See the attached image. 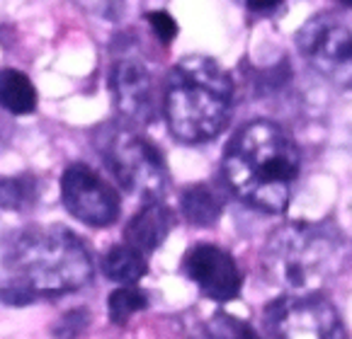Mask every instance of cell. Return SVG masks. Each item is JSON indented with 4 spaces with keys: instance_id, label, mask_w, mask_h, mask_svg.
Returning a JSON list of instances; mask_svg holds the SVG:
<instances>
[{
    "instance_id": "6da1fadb",
    "label": "cell",
    "mask_w": 352,
    "mask_h": 339,
    "mask_svg": "<svg viewBox=\"0 0 352 339\" xmlns=\"http://www.w3.org/2000/svg\"><path fill=\"white\" fill-rule=\"evenodd\" d=\"M299 170V145L289 131L270 119H258L239 129L221 160V175L228 189L265 213H282L289 206Z\"/></svg>"
},
{
    "instance_id": "7a4b0ae2",
    "label": "cell",
    "mask_w": 352,
    "mask_h": 339,
    "mask_svg": "<svg viewBox=\"0 0 352 339\" xmlns=\"http://www.w3.org/2000/svg\"><path fill=\"white\" fill-rule=\"evenodd\" d=\"M3 262L10 281L0 288V301L12 305L73 293L93 279L88 247L63 226H30L20 231L8 245Z\"/></svg>"
},
{
    "instance_id": "3957f363",
    "label": "cell",
    "mask_w": 352,
    "mask_h": 339,
    "mask_svg": "<svg viewBox=\"0 0 352 339\" xmlns=\"http://www.w3.org/2000/svg\"><path fill=\"white\" fill-rule=\"evenodd\" d=\"M233 78L207 56H185L170 68L163 93L168 129L182 143H207L231 121Z\"/></svg>"
},
{
    "instance_id": "277c9868",
    "label": "cell",
    "mask_w": 352,
    "mask_h": 339,
    "mask_svg": "<svg viewBox=\"0 0 352 339\" xmlns=\"http://www.w3.org/2000/svg\"><path fill=\"white\" fill-rule=\"evenodd\" d=\"M342 255V237L333 226L292 221L267 237L263 269L270 281L289 293H309L340 269Z\"/></svg>"
},
{
    "instance_id": "5b68a950",
    "label": "cell",
    "mask_w": 352,
    "mask_h": 339,
    "mask_svg": "<svg viewBox=\"0 0 352 339\" xmlns=\"http://www.w3.org/2000/svg\"><path fill=\"white\" fill-rule=\"evenodd\" d=\"M102 163L126 191L148 201H161L168 187L163 153L126 121L102 124L93 136Z\"/></svg>"
},
{
    "instance_id": "8992f818",
    "label": "cell",
    "mask_w": 352,
    "mask_h": 339,
    "mask_svg": "<svg viewBox=\"0 0 352 339\" xmlns=\"http://www.w3.org/2000/svg\"><path fill=\"white\" fill-rule=\"evenodd\" d=\"M272 339H347L336 303L318 291L285 293L265 310Z\"/></svg>"
},
{
    "instance_id": "52a82bcc",
    "label": "cell",
    "mask_w": 352,
    "mask_h": 339,
    "mask_svg": "<svg viewBox=\"0 0 352 339\" xmlns=\"http://www.w3.org/2000/svg\"><path fill=\"white\" fill-rule=\"evenodd\" d=\"M296 47L309 66L328 82L352 90V30L333 15L321 12L296 32Z\"/></svg>"
},
{
    "instance_id": "ba28073f",
    "label": "cell",
    "mask_w": 352,
    "mask_h": 339,
    "mask_svg": "<svg viewBox=\"0 0 352 339\" xmlns=\"http://www.w3.org/2000/svg\"><path fill=\"white\" fill-rule=\"evenodd\" d=\"M61 201L73 218L93 228L112 226L122 209L117 189L85 163H73L63 170Z\"/></svg>"
},
{
    "instance_id": "9c48e42d",
    "label": "cell",
    "mask_w": 352,
    "mask_h": 339,
    "mask_svg": "<svg viewBox=\"0 0 352 339\" xmlns=\"http://www.w3.org/2000/svg\"><path fill=\"white\" fill-rule=\"evenodd\" d=\"M182 272L212 301L226 303L241 296L243 274L236 259L231 257V252L219 245H212V242L192 245L182 259Z\"/></svg>"
},
{
    "instance_id": "30bf717a",
    "label": "cell",
    "mask_w": 352,
    "mask_h": 339,
    "mask_svg": "<svg viewBox=\"0 0 352 339\" xmlns=\"http://www.w3.org/2000/svg\"><path fill=\"white\" fill-rule=\"evenodd\" d=\"M109 85H112L114 107L126 124L146 126L153 121L158 102H155L153 78L144 61L131 56L120 58L112 68Z\"/></svg>"
},
{
    "instance_id": "8fae6325",
    "label": "cell",
    "mask_w": 352,
    "mask_h": 339,
    "mask_svg": "<svg viewBox=\"0 0 352 339\" xmlns=\"http://www.w3.org/2000/svg\"><path fill=\"white\" fill-rule=\"evenodd\" d=\"M175 226V213L163 201H148L131 216L124 228V242L141 255L153 252L166 242L170 228Z\"/></svg>"
},
{
    "instance_id": "7c38bea8",
    "label": "cell",
    "mask_w": 352,
    "mask_h": 339,
    "mask_svg": "<svg viewBox=\"0 0 352 339\" xmlns=\"http://www.w3.org/2000/svg\"><path fill=\"white\" fill-rule=\"evenodd\" d=\"M221 196L209 185H190L180 194V213L187 223L209 228L221 218Z\"/></svg>"
},
{
    "instance_id": "4fadbf2b",
    "label": "cell",
    "mask_w": 352,
    "mask_h": 339,
    "mask_svg": "<svg viewBox=\"0 0 352 339\" xmlns=\"http://www.w3.org/2000/svg\"><path fill=\"white\" fill-rule=\"evenodd\" d=\"M102 274L120 286H134L148 274V262L131 245H112L102 257Z\"/></svg>"
},
{
    "instance_id": "5bb4252c",
    "label": "cell",
    "mask_w": 352,
    "mask_h": 339,
    "mask_svg": "<svg viewBox=\"0 0 352 339\" xmlns=\"http://www.w3.org/2000/svg\"><path fill=\"white\" fill-rule=\"evenodd\" d=\"M0 107L10 114H32L36 109V88L17 68L0 71Z\"/></svg>"
},
{
    "instance_id": "9a60e30c",
    "label": "cell",
    "mask_w": 352,
    "mask_h": 339,
    "mask_svg": "<svg viewBox=\"0 0 352 339\" xmlns=\"http://www.w3.org/2000/svg\"><path fill=\"white\" fill-rule=\"evenodd\" d=\"M39 196V182L32 175H15L0 180V209H30Z\"/></svg>"
},
{
    "instance_id": "2e32d148",
    "label": "cell",
    "mask_w": 352,
    "mask_h": 339,
    "mask_svg": "<svg viewBox=\"0 0 352 339\" xmlns=\"http://www.w3.org/2000/svg\"><path fill=\"white\" fill-rule=\"evenodd\" d=\"M146 305H148V299H146V293L141 291V288L120 286L117 291L109 293L107 313H109V320H112L114 325H126L131 315L146 310Z\"/></svg>"
},
{
    "instance_id": "e0dca14e",
    "label": "cell",
    "mask_w": 352,
    "mask_h": 339,
    "mask_svg": "<svg viewBox=\"0 0 352 339\" xmlns=\"http://www.w3.org/2000/svg\"><path fill=\"white\" fill-rule=\"evenodd\" d=\"M204 332H207L209 339H260V334L245 320L233 318V315L223 313V310L214 313L207 320Z\"/></svg>"
},
{
    "instance_id": "ac0fdd59",
    "label": "cell",
    "mask_w": 352,
    "mask_h": 339,
    "mask_svg": "<svg viewBox=\"0 0 352 339\" xmlns=\"http://www.w3.org/2000/svg\"><path fill=\"white\" fill-rule=\"evenodd\" d=\"M90 325V313L88 308H73L68 313H63L61 318L54 323L52 334L56 339H76L88 329Z\"/></svg>"
},
{
    "instance_id": "d6986e66",
    "label": "cell",
    "mask_w": 352,
    "mask_h": 339,
    "mask_svg": "<svg viewBox=\"0 0 352 339\" xmlns=\"http://www.w3.org/2000/svg\"><path fill=\"white\" fill-rule=\"evenodd\" d=\"M146 20H148L153 34L158 36V41H163V44H170V41L177 36V22L173 20L170 12L151 10V12H146Z\"/></svg>"
},
{
    "instance_id": "ffe728a7",
    "label": "cell",
    "mask_w": 352,
    "mask_h": 339,
    "mask_svg": "<svg viewBox=\"0 0 352 339\" xmlns=\"http://www.w3.org/2000/svg\"><path fill=\"white\" fill-rule=\"evenodd\" d=\"M248 8L250 12H275V10H280V3H248Z\"/></svg>"
}]
</instances>
